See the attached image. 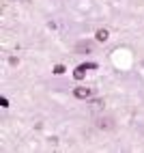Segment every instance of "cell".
Segmentation results:
<instances>
[{"instance_id":"1","label":"cell","mask_w":144,"mask_h":153,"mask_svg":"<svg viewBox=\"0 0 144 153\" xmlns=\"http://www.w3.org/2000/svg\"><path fill=\"white\" fill-rule=\"evenodd\" d=\"M92 95H95V88H90V86H75L73 88L75 99H90Z\"/></svg>"},{"instance_id":"2","label":"cell","mask_w":144,"mask_h":153,"mask_svg":"<svg viewBox=\"0 0 144 153\" xmlns=\"http://www.w3.org/2000/svg\"><path fill=\"white\" fill-rule=\"evenodd\" d=\"M95 127L108 131V129L114 127V119H112V117H97V119H95Z\"/></svg>"},{"instance_id":"3","label":"cell","mask_w":144,"mask_h":153,"mask_svg":"<svg viewBox=\"0 0 144 153\" xmlns=\"http://www.w3.org/2000/svg\"><path fill=\"white\" fill-rule=\"evenodd\" d=\"M95 39H97V41H99V43H106V41H108V39H110V33H108V30H106V28H99V30H97V33H95Z\"/></svg>"},{"instance_id":"4","label":"cell","mask_w":144,"mask_h":153,"mask_svg":"<svg viewBox=\"0 0 144 153\" xmlns=\"http://www.w3.org/2000/svg\"><path fill=\"white\" fill-rule=\"evenodd\" d=\"M86 69H88V65H80V67L73 71V78H75V80H84V76H86Z\"/></svg>"},{"instance_id":"5","label":"cell","mask_w":144,"mask_h":153,"mask_svg":"<svg viewBox=\"0 0 144 153\" xmlns=\"http://www.w3.org/2000/svg\"><path fill=\"white\" fill-rule=\"evenodd\" d=\"M103 106H106V104H103V99H92V101H90V110H92V112L103 110Z\"/></svg>"},{"instance_id":"6","label":"cell","mask_w":144,"mask_h":153,"mask_svg":"<svg viewBox=\"0 0 144 153\" xmlns=\"http://www.w3.org/2000/svg\"><path fill=\"white\" fill-rule=\"evenodd\" d=\"M90 43H86V41H80L78 45H75V52H90Z\"/></svg>"},{"instance_id":"7","label":"cell","mask_w":144,"mask_h":153,"mask_svg":"<svg viewBox=\"0 0 144 153\" xmlns=\"http://www.w3.org/2000/svg\"><path fill=\"white\" fill-rule=\"evenodd\" d=\"M52 71H54V76H63L65 71H67V67H65V65H54Z\"/></svg>"},{"instance_id":"8","label":"cell","mask_w":144,"mask_h":153,"mask_svg":"<svg viewBox=\"0 0 144 153\" xmlns=\"http://www.w3.org/2000/svg\"><path fill=\"white\" fill-rule=\"evenodd\" d=\"M9 63H11V65H19V58L17 56H11V58H9Z\"/></svg>"},{"instance_id":"9","label":"cell","mask_w":144,"mask_h":153,"mask_svg":"<svg viewBox=\"0 0 144 153\" xmlns=\"http://www.w3.org/2000/svg\"><path fill=\"white\" fill-rule=\"evenodd\" d=\"M0 104H2V108H9V99L7 97H0Z\"/></svg>"}]
</instances>
